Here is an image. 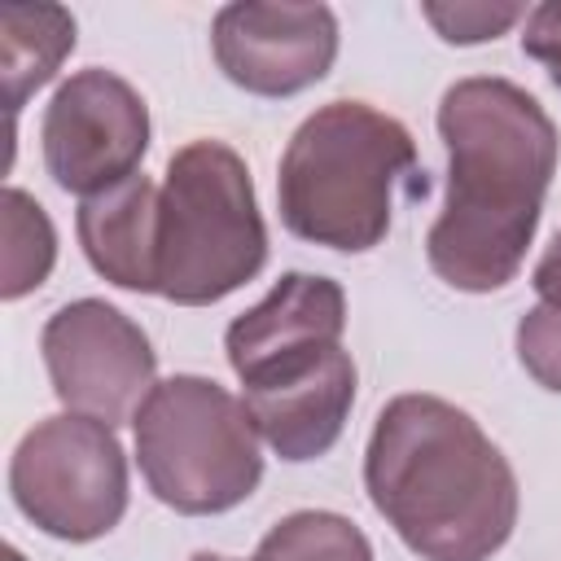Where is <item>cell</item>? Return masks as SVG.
Wrapping results in <instances>:
<instances>
[{
	"mask_svg": "<svg viewBox=\"0 0 561 561\" xmlns=\"http://www.w3.org/2000/svg\"><path fill=\"white\" fill-rule=\"evenodd\" d=\"M131 430L145 486L184 517L228 513L250 500L263 478V438L245 399L210 377L175 373L158 381Z\"/></svg>",
	"mask_w": 561,
	"mask_h": 561,
	"instance_id": "5b68a950",
	"label": "cell"
},
{
	"mask_svg": "<svg viewBox=\"0 0 561 561\" xmlns=\"http://www.w3.org/2000/svg\"><path fill=\"white\" fill-rule=\"evenodd\" d=\"M267 263V228L241 153L224 140H188L158 188V294L175 307H210Z\"/></svg>",
	"mask_w": 561,
	"mask_h": 561,
	"instance_id": "277c9868",
	"label": "cell"
},
{
	"mask_svg": "<svg viewBox=\"0 0 561 561\" xmlns=\"http://www.w3.org/2000/svg\"><path fill=\"white\" fill-rule=\"evenodd\" d=\"M18 513L66 543L110 535L127 513V456L110 425L57 412L35 421L9 460Z\"/></svg>",
	"mask_w": 561,
	"mask_h": 561,
	"instance_id": "8992f818",
	"label": "cell"
},
{
	"mask_svg": "<svg viewBox=\"0 0 561 561\" xmlns=\"http://www.w3.org/2000/svg\"><path fill=\"white\" fill-rule=\"evenodd\" d=\"M522 53L543 66L552 88H561V0H543V4H535L526 13Z\"/></svg>",
	"mask_w": 561,
	"mask_h": 561,
	"instance_id": "ac0fdd59",
	"label": "cell"
},
{
	"mask_svg": "<svg viewBox=\"0 0 561 561\" xmlns=\"http://www.w3.org/2000/svg\"><path fill=\"white\" fill-rule=\"evenodd\" d=\"M530 9L526 4H486V0H425L421 18L447 44H486L517 26Z\"/></svg>",
	"mask_w": 561,
	"mask_h": 561,
	"instance_id": "2e32d148",
	"label": "cell"
},
{
	"mask_svg": "<svg viewBox=\"0 0 561 561\" xmlns=\"http://www.w3.org/2000/svg\"><path fill=\"white\" fill-rule=\"evenodd\" d=\"M39 140L53 184L75 197H96L140 171L149 149V105L123 75L88 66L53 92Z\"/></svg>",
	"mask_w": 561,
	"mask_h": 561,
	"instance_id": "ba28073f",
	"label": "cell"
},
{
	"mask_svg": "<svg viewBox=\"0 0 561 561\" xmlns=\"http://www.w3.org/2000/svg\"><path fill=\"white\" fill-rule=\"evenodd\" d=\"M254 561H373V543L342 513L298 508L259 539Z\"/></svg>",
	"mask_w": 561,
	"mask_h": 561,
	"instance_id": "9a60e30c",
	"label": "cell"
},
{
	"mask_svg": "<svg viewBox=\"0 0 561 561\" xmlns=\"http://www.w3.org/2000/svg\"><path fill=\"white\" fill-rule=\"evenodd\" d=\"M447 197L425 237L434 276L460 294L504 289L535 241L557 171V123L513 79L473 75L443 92Z\"/></svg>",
	"mask_w": 561,
	"mask_h": 561,
	"instance_id": "6da1fadb",
	"label": "cell"
},
{
	"mask_svg": "<svg viewBox=\"0 0 561 561\" xmlns=\"http://www.w3.org/2000/svg\"><path fill=\"white\" fill-rule=\"evenodd\" d=\"M75 48V18L61 4H4L0 9V75L9 114L39 92Z\"/></svg>",
	"mask_w": 561,
	"mask_h": 561,
	"instance_id": "4fadbf2b",
	"label": "cell"
},
{
	"mask_svg": "<svg viewBox=\"0 0 561 561\" xmlns=\"http://www.w3.org/2000/svg\"><path fill=\"white\" fill-rule=\"evenodd\" d=\"M53 394L101 425L136 421L153 394L158 355L145 329L105 298H75L57 307L39 333Z\"/></svg>",
	"mask_w": 561,
	"mask_h": 561,
	"instance_id": "52a82bcc",
	"label": "cell"
},
{
	"mask_svg": "<svg viewBox=\"0 0 561 561\" xmlns=\"http://www.w3.org/2000/svg\"><path fill=\"white\" fill-rule=\"evenodd\" d=\"M75 232L96 276L131 294H158V188L145 171L83 197Z\"/></svg>",
	"mask_w": 561,
	"mask_h": 561,
	"instance_id": "7c38bea8",
	"label": "cell"
},
{
	"mask_svg": "<svg viewBox=\"0 0 561 561\" xmlns=\"http://www.w3.org/2000/svg\"><path fill=\"white\" fill-rule=\"evenodd\" d=\"M188 561H232V557H219V552H193Z\"/></svg>",
	"mask_w": 561,
	"mask_h": 561,
	"instance_id": "ffe728a7",
	"label": "cell"
},
{
	"mask_svg": "<svg viewBox=\"0 0 561 561\" xmlns=\"http://www.w3.org/2000/svg\"><path fill=\"white\" fill-rule=\"evenodd\" d=\"M57 263V232L48 210L22 193V188H4V272H0V298L18 302L31 289H39L48 280Z\"/></svg>",
	"mask_w": 561,
	"mask_h": 561,
	"instance_id": "5bb4252c",
	"label": "cell"
},
{
	"mask_svg": "<svg viewBox=\"0 0 561 561\" xmlns=\"http://www.w3.org/2000/svg\"><path fill=\"white\" fill-rule=\"evenodd\" d=\"M210 53L228 83L254 96H294L320 83L337 57L329 4H224L210 22Z\"/></svg>",
	"mask_w": 561,
	"mask_h": 561,
	"instance_id": "9c48e42d",
	"label": "cell"
},
{
	"mask_svg": "<svg viewBox=\"0 0 561 561\" xmlns=\"http://www.w3.org/2000/svg\"><path fill=\"white\" fill-rule=\"evenodd\" d=\"M416 175L412 131L368 101H329L298 123L276 167L280 224L311 245L364 254L386 241L394 193Z\"/></svg>",
	"mask_w": 561,
	"mask_h": 561,
	"instance_id": "3957f363",
	"label": "cell"
},
{
	"mask_svg": "<svg viewBox=\"0 0 561 561\" xmlns=\"http://www.w3.org/2000/svg\"><path fill=\"white\" fill-rule=\"evenodd\" d=\"M517 359L552 394H561V307L535 302L517 320Z\"/></svg>",
	"mask_w": 561,
	"mask_h": 561,
	"instance_id": "e0dca14e",
	"label": "cell"
},
{
	"mask_svg": "<svg viewBox=\"0 0 561 561\" xmlns=\"http://www.w3.org/2000/svg\"><path fill=\"white\" fill-rule=\"evenodd\" d=\"M364 491L421 561H486L517 526L513 465L438 394H399L377 412Z\"/></svg>",
	"mask_w": 561,
	"mask_h": 561,
	"instance_id": "7a4b0ae2",
	"label": "cell"
},
{
	"mask_svg": "<svg viewBox=\"0 0 561 561\" xmlns=\"http://www.w3.org/2000/svg\"><path fill=\"white\" fill-rule=\"evenodd\" d=\"M342 329H346L342 285L316 272H285L250 311H241L228 324L224 351L237 381L259 386L285 368H298L342 346Z\"/></svg>",
	"mask_w": 561,
	"mask_h": 561,
	"instance_id": "30bf717a",
	"label": "cell"
},
{
	"mask_svg": "<svg viewBox=\"0 0 561 561\" xmlns=\"http://www.w3.org/2000/svg\"><path fill=\"white\" fill-rule=\"evenodd\" d=\"M530 285H535L539 302H552V307H561V232L548 241L543 259L535 263V272H530Z\"/></svg>",
	"mask_w": 561,
	"mask_h": 561,
	"instance_id": "d6986e66",
	"label": "cell"
},
{
	"mask_svg": "<svg viewBox=\"0 0 561 561\" xmlns=\"http://www.w3.org/2000/svg\"><path fill=\"white\" fill-rule=\"evenodd\" d=\"M245 412L259 438L289 465L324 456L351 416L355 403V359L333 346L320 359L285 368L259 386H245Z\"/></svg>",
	"mask_w": 561,
	"mask_h": 561,
	"instance_id": "8fae6325",
	"label": "cell"
}]
</instances>
